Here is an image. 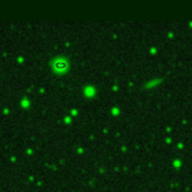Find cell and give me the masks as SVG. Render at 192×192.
<instances>
[{
    "instance_id": "6da1fadb",
    "label": "cell",
    "mask_w": 192,
    "mask_h": 192,
    "mask_svg": "<svg viewBox=\"0 0 192 192\" xmlns=\"http://www.w3.org/2000/svg\"><path fill=\"white\" fill-rule=\"evenodd\" d=\"M54 67L57 70H64V69H67V62L64 59H58L54 63Z\"/></svg>"
}]
</instances>
